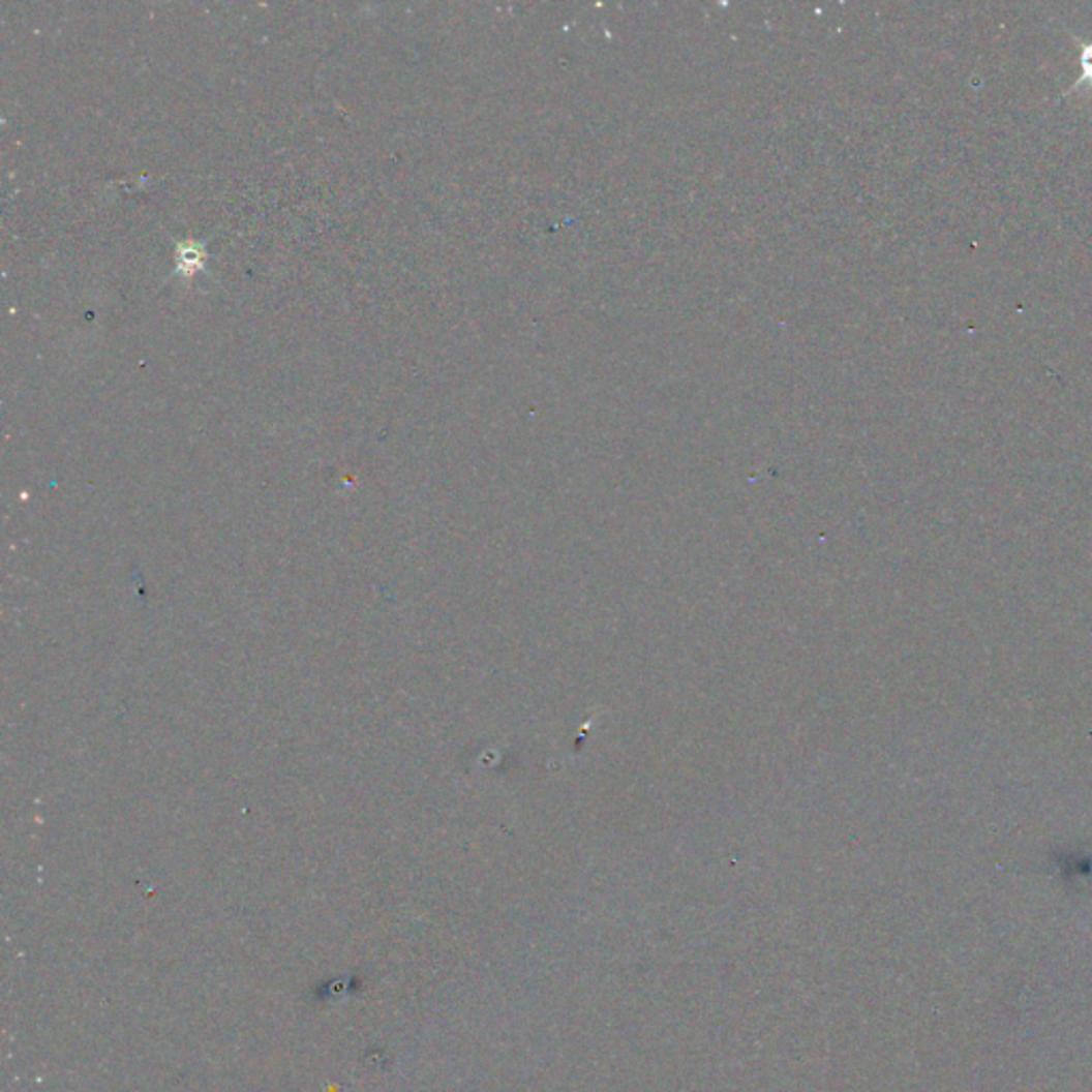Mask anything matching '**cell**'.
Returning <instances> with one entry per match:
<instances>
[{"label": "cell", "mask_w": 1092, "mask_h": 1092, "mask_svg": "<svg viewBox=\"0 0 1092 1092\" xmlns=\"http://www.w3.org/2000/svg\"><path fill=\"white\" fill-rule=\"evenodd\" d=\"M1080 66H1082V78H1080V80H1078V82L1073 84L1071 92L1080 90V88H1082V84H1086V82H1088V84H1092V43H1086V46L1082 48V56H1080Z\"/></svg>", "instance_id": "6da1fadb"}]
</instances>
